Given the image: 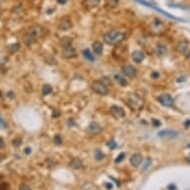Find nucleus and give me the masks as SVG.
I'll return each instance as SVG.
<instances>
[{"mask_svg":"<svg viewBox=\"0 0 190 190\" xmlns=\"http://www.w3.org/2000/svg\"><path fill=\"white\" fill-rule=\"evenodd\" d=\"M52 92V87L50 85H44L43 89H42V93H43L44 96H48L49 94H51Z\"/></svg>","mask_w":190,"mask_h":190,"instance_id":"24","label":"nucleus"},{"mask_svg":"<svg viewBox=\"0 0 190 190\" xmlns=\"http://www.w3.org/2000/svg\"><path fill=\"white\" fill-rule=\"evenodd\" d=\"M62 142H63V140H62V137L60 135H56L54 136V144H56L57 145H61Z\"/></svg>","mask_w":190,"mask_h":190,"instance_id":"28","label":"nucleus"},{"mask_svg":"<svg viewBox=\"0 0 190 190\" xmlns=\"http://www.w3.org/2000/svg\"><path fill=\"white\" fill-rule=\"evenodd\" d=\"M19 48H20V44L15 43V44H12V45H10L9 47H8V51H9L10 53H15L19 50Z\"/></svg>","mask_w":190,"mask_h":190,"instance_id":"25","label":"nucleus"},{"mask_svg":"<svg viewBox=\"0 0 190 190\" xmlns=\"http://www.w3.org/2000/svg\"><path fill=\"white\" fill-rule=\"evenodd\" d=\"M31 151H32V149H31L30 147H26V148L24 149V152H25L26 154H30Z\"/></svg>","mask_w":190,"mask_h":190,"instance_id":"37","label":"nucleus"},{"mask_svg":"<svg viewBox=\"0 0 190 190\" xmlns=\"http://www.w3.org/2000/svg\"><path fill=\"white\" fill-rule=\"evenodd\" d=\"M166 53H167V49L164 45H162V44H157V45L155 46V54L157 56L162 57V56H164Z\"/></svg>","mask_w":190,"mask_h":190,"instance_id":"15","label":"nucleus"},{"mask_svg":"<svg viewBox=\"0 0 190 190\" xmlns=\"http://www.w3.org/2000/svg\"><path fill=\"white\" fill-rule=\"evenodd\" d=\"M106 187H107L108 189H111V188H113V185H111V183H107V184H106Z\"/></svg>","mask_w":190,"mask_h":190,"instance_id":"41","label":"nucleus"},{"mask_svg":"<svg viewBox=\"0 0 190 190\" xmlns=\"http://www.w3.org/2000/svg\"><path fill=\"white\" fill-rule=\"evenodd\" d=\"M115 80L118 83V84L120 85V86H122V87L126 86V85L128 84L127 80H126L124 77H122V76L120 75V74H116V75H115Z\"/></svg>","mask_w":190,"mask_h":190,"instance_id":"19","label":"nucleus"},{"mask_svg":"<svg viewBox=\"0 0 190 190\" xmlns=\"http://www.w3.org/2000/svg\"><path fill=\"white\" fill-rule=\"evenodd\" d=\"M184 126L186 128H188V127H190V120H187L186 122H184Z\"/></svg>","mask_w":190,"mask_h":190,"instance_id":"39","label":"nucleus"},{"mask_svg":"<svg viewBox=\"0 0 190 190\" xmlns=\"http://www.w3.org/2000/svg\"><path fill=\"white\" fill-rule=\"evenodd\" d=\"M76 56H77V52L72 46L64 47L63 50H62V57L65 59H72V58H75Z\"/></svg>","mask_w":190,"mask_h":190,"instance_id":"9","label":"nucleus"},{"mask_svg":"<svg viewBox=\"0 0 190 190\" xmlns=\"http://www.w3.org/2000/svg\"><path fill=\"white\" fill-rule=\"evenodd\" d=\"M176 189V186L174 184H170L168 186V190H175Z\"/></svg>","mask_w":190,"mask_h":190,"instance_id":"40","label":"nucleus"},{"mask_svg":"<svg viewBox=\"0 0 190 190\" xmlns=\"http://www.w3.org/2000/svg\"><path fill=\"white\" fill-rule=\"evenodd\" d=\"M127 105L135 111H139L144 108V100L136 95H128L126 98Z\"/></svg>","mask_w":190,"mask_h":190,"instance_id":"2","label":"nucleus"},{"mask_svg":"<svg viewBox=\"0 0 190 190\" xmlns=\"http://www.w3.org/2000/svg\"><path fill=\"white\" fill-rule=\"evenodd\" d=\"M95 157L97 160H103L105 158V154L102 152L100 150H97L95 152Z\"/></svg>","mask_w":190,"mask_h":190,"instance_id":"27","label":"nucleus"},{"mask_svg":"<svg viewBox=\"0 0 190 190\" xmlns=\"http://www.w3.org/2000/svg\"><path fill=\"white\" fill-rule=\"evenodd\" d=\"M100 0H86V5L89 8H94L100 3Z\"/></svg>","mask_w":190,"mask_h":190,"instance_id":"22","label":"nucleus"},{"mask_svg":"<svg viewBox=\"0 0 190 190\" xmlns=\"http://www.w3.org/2000/svg\"><path fill=\"white\" fill-rule=\"evenodd\" d=\"M58 1V3H60V4H65L67 2V0H57Z\"/></svg>","mask_w":190,"mask_h":190,"instance_id":"42","label":"nucleus"},{"mask_svg":"<svg viewBox=\"0 0 190 190\" xmlns=\"http://www.w3.org/2000/svg\"><path fill=\"white\" fill-rule=\"evenodd\" d=\"M157 100L163 107H167V108H170L174 104L173 99H172V97L170 95H168V94H162V95H160L157 98Z\"/></svg>","mask_w":190,"mask_h":190,"instance_id":"7","label":"nucleus"},{"mask_svg":"<svg viewBox=\"0 0 190 190\" xmlns=\"http://www.w3.org/2000/svg\"><path fill=\"white\" fill-rule=\"evenodd\" d=\"M122 72L124 73V75H126L128 78H133L136 76V69L131 65L126 64L122 67Z\"/></svg>","mask_w":190,"mask_h":190,"instance_id":"8","label":"nucleus"},{"mask_svg":"<svg viewBox=\"0 0 190 190\" xmlns=\"http://www.w3.org/2000/svg\"><path fill=\"white\" fill-rule=\"evenodd\" d=\"M109 146L111 147V149H113V148H116V146H117V144H116L113 140H111V141L109 142Z\"/></svg>","mask_w":190,"mask_h":190,"instance_id":"35","label":"nucleus"},{"mask_svg":"<svg viewBox=\"0 0 190 190\" xmlns=\"http://www.w3.org/2000/svg\"><path fill=\"white\" fill-rule=\"evenodd\" d=\"M152 124H153V126H155V127H158L161 124H160V122H159L158 120H155V118H153V120H152Z\"/></svg>","mask_w":190,"mask_h":190,"instance_id":"34","label":"nucleus"},{"mask_svg":"<svg viewBox=\"0 0 190 190\" xmlns=\"http://www.w3.org/2000/svg\"><path fill=\"white\" fill-rule=\"evenodd\" d=\"M3 145H4V141H3V139L0 137V148H1V147H3Z\"/></svg>","mask_w":190,"mask_h":190,"instance_id":"43","label":"nucleus"},{"mask_svg":"<svg viewBox=\"0 0 190 190\" xmlns=\"http://www.w3.org/2000/svg\"><path fill=\"white\" fill-rule=\"evenodd\" d=\"M19 190H31V187L27 184H22L21 186H20Z\"/></svg>","mask_w":190,"mask_h":190,"instance_id":"32","label":"nucleus"},{"mask_svg":"<svg viewBox=\"0 0 190 190\" xmlns=\"http://www.w3.org/2000/svg\"><path fill=\"white\" fill-rule=\"evenodd\" d=\"M129 161H131V164L133 165V166L137 167L138 165H139L140 163L142 162V156L140 155L139 153L133 154V155H131V159H129Z\"/></svg>","mask_w":190,"mask_h":190,"instance_id":"14","label":"nucleus"},{"mask_svg":"<svg viewBox=\"0 0 190 190\" xmlns=\"http://www.w3.org/2000/svg\"><path fill=\"white\" fill-rule=\"evenodd\" d=\"M126 157V153H124V152H122V153H120L117 156V158H116V160H115V162H120V161H122V159Z\"/></svg>","mask_w":190,"mask_h":190,"instance_id":"29","label":"nucleus"},{"mask_svg":"<svg viewBox=\"0 0 190 190\" xmlns=\"http://www.w3.org/2000/svg\"><path fill=\"white\" fill-rule=\"evenodd\" d=\"M150 162H151V160L149 159V158H147V159L145 160L144 165V170H145V169L148 168V166H149V165H150Z\"/></svg>","mask_w":190,"mask_h":190,"instance_id":"31","label":"nucleus"},{"mask_svg":"<svg viewBox=\"0 0 190 190\" xmlns=\"http://www.w3.org/2000/svg\"><path fill=\"white\" fill-rule=\"evenodd\" d=\"M60 116V113L58 111H54V113H53V115H52V117L53 118H57V117H59Z\"/></svg>","mask_w":190,"mask_h":190,"instance_id":"38","label":"nucleus"},{"mask_svg":"<svg viewBox=\"0 0 190 190\" xmlns=\"http://www.w3.org/2000/svg\"><path fill=\"white\" fill-rule=\"evenodd\" d=\"M124 39V33L120 30H111L104 35V40L109 45H118Z\"/></svg>","mask_w":190,"mask_h":190,"instance_id":"1","label":"nucleus"},{"mask_svg":"<svg viewBox=\"0 0 190 190\" xmlns=\"http://www.w3.org/2000/svg\"><path fill=\"white\" fill-rule=\"evenodd\" d=\"M0 126H1L2 128H7V124H6L1 118H0Z\"/></svg>","mask_w":190,"mask_h":190,"instance_id":"33","label":"nucleus"},{"mask_svg":"<svg viewBox=\"0 0 190 190\" xmlns=\"http://www.w3.org/2000/svg\"><path fill=\"white\" fill-rule=\"evenodd\" d=\"M27 33L28 34H30L31 36L33 38H35V39H38V38H41L43 36L44 34V29L42 26L40 25H34L32 26V27H30L27 30Z\"/></svg>","mask_w":190,"mask_h":190,"instance_id":"6","label":"nucleus"},{"mask_svg":"<svg viewBox=\"0 0 190 190\" xmlns=\"http://www.w3.org/2000/svg\"><path fill=\"white\" fill-rule=\"evenodd\" d=\"M102 131H103L102 126L97 122H92V124H90V126H88V131L93 133V135H98V133H100Z\"/></svg>","mask_w":190,"mask_h":190,"instance_id":"12","label":"nucleus"},{"mask_svg":"<svg viewBox=\"0 0 190 190\" xmlns=\"http://www.w3.org/2000/svg\"><path fill=\"white\" fill-rule=\"evenodd\" d=\"M151 77H152L153 79H158V78H159V73L158 72H152V74H151Z\"/></svg>","mask_w":190,"mask_h":190,"instance_id":"36","label":"nucleus"},{"mask_svg":"<svg viewBox=\"0 0 190 190\" xmlns=\"http://www.w3.org/2000/svg\"><path fill=\"white\" fill-rule=\"evenodd\" d=\"M83 54H84L85 58H86L87 60H90V61H94V60H95V57H94L93 54H92L90 52V50H88V49L83 51Z\"/></svg>","mask_w":190,"mask_h":190,"instance_id":"23","label":"nucleus"},{"mask_svg":"<svg viewBox=\"0 0 190 190\" xmlns=\"http://www.w3.org/2000/svg\"><path fill=\"white\" fill-rule=\"evenodd\" d=\"M131 59H133V61L135 63L139 64L144 60V54L142 52H140V51H135L131 54Z\"/></svg>","mask_w":190,"mask_h":190,"instance_id":"13","label":"nucleus"},{"mask_svg":"<svg viewBox=\"0 0 190 190\" xmlns=\"http://www.w3.org/2000/svg\"><path fill=\"white\" fill-rule=\"evenodd\" d=\"M70 165L73 167V168L79 169V168H81V167L83 166V163H82L81 160L79 159V158H74V159L71 160Z\"/></svg>","mask_w":190,"mask_h":190,"instance_id":"20","label":"nucleus"},{"mask_svg":"<svg viewBox=\"0 0 190 190\" xmlns=\"http://www.w3.org/2000/svg\"><path fill=\"white\" fill-rule=\"evenodd\" d=\"M158 135L161 136H167V137H174V136L177 135V133L174 131H169V129H167V131H161L158 133Z\"/></svg>","mask_w":190,"mask_h":190,"instance_id":"18","label":"nucleus"},{"mask_svg":"<svg viewBox=\"0 0 190 190\" xmlns=\"http://www.w3.org/2000/svg\"><path fill=\"white\" fill-rule=\"evenodd\" d=\"M176 50L184 57L190 58V45L187 41H180L176 46Z\"/></svg>","mask_w":190,"mask_h":190,"instance_id":"5","label":"nucleus"},{"mask_svg":"<svg viewBox=\"0 0 190 190\" xmlns=\"http://www.w3.org/2000/svg\"><path fill=\"white\" fill-rule=\"evenodd\" d=\"M118 0H108V2H107V6L108 7H111V8H115L117 7L118 5Z\"/></svg>","mask_w":190,"mask_h":190,"instance_id":"26","label":"nucleus"},{"mask_svg":"<svg viewBox=\"0 0 190 190\" xmlns=\"http://www.w3.org/2000/svg\"><path fill=\"white\" fill-rule=\"evenodd\" d=\"M72 43H73V40L70 37H64L61 39V45L63 46V48L64 47L72 46Z\"/></svg>","mask_w":190,"mask_h":190,"instance_id":"21","label":"nucleus"},{"mask_svg":"<svg viewBox=\"0 0 190 190\" xmlns=\"http://www.w3.org/2000/svg\"><path fill=\"white\" fill-rule=\"evenodd\" d=\"M23 41H24V43H25L26 45L31 46L32 44H34L35 42H36V39L33 38L30 34H28V33L26 32L25 35H24V37H23Z\"/></svg>","mask_w":190,"mask_h":190,"instance_id":"17","label":"nucleus"},{"mask_svg":"<svg viewBox=\"0 0 190 190\" xmlns=\"http://www.w3.org/2000/svg\"><path fill=\"white\" fill-rule=\"evenodd\" d=\"M93 51L95 54L102 55L103 53V44L99 41H96L93 43Z\"/></svg>","mask_w":190,"mask_h":190,"instance_id":"16","label":"nucleus"},{"mask_svg":"<svg viewBox=\"0 0 190 190\" xmlns=\"http://www.w3.org/2000/svg\"><path fill=\"white\" fill-rule=\"evenodd\" d=\"M109 111L113 115V118H122L124 117V109H122L118 106H111L109 109Z\"/></svg>","mask_w":190,"mask_h":190,"instance_id":"10","label":"nucleus"},{"mask_svg":"<svg viewBox=\"0 0 190 190\" xmlns=\"http://www.w3.org/2000/svg\"><path fill=\"white\" fill-rule=\"evenodd\" d=\"M149 29H150L151 33L154 35H161L166 31V27H165L164 23L160 21L159 19H154L150 23Z\"/></svg>","mask_w":190,"mask_h":190,"instance_id":"3","label":"nucleus"},{"mask_svg":"<svg viewBox=\"0 0 190 190\" xmlns=\"http://www.w3.org/2000/svg\"><path fill=\"white\" fill-rule=\"evenodd\" d=\"M94 93L98 94L100 96H106L109 94V89L102 81H95L91 86Z\"/></svg>","mask_w":190,"mask_h":190,"instance_id":"4","label":"nucleus"},{"mask_svg":"<svg viewBox=\"0 0 190 190\" xmlns=\"http://www.w3.org/2000/svg\"><path fill=\"white\" fill-rule=\"evenodd\" d=\"M22 144V140L21 138H15L14 140H13V144L15 145V146H19L20 144Z\"/></svg>","mask_w":190,"mask_h":190,"instance_id":"30","label":"nucleus"},{"mask_svg":"<svg viewBox=\"0 0 190 190\" xmlns=\"http://www.w3.org/2000/svg\"><path fill=\"white\" fill-rule=\"evenodd\" d=\"M58 27H59L60 30L62 31H67L69 29L72 28V21L68 18V17H65V18H62L60 20L59 24H58Z\"/></svg>","mask_w":190,"mask_h":190,"instance_id":"11","label":"nucleus"}]
</instances>
